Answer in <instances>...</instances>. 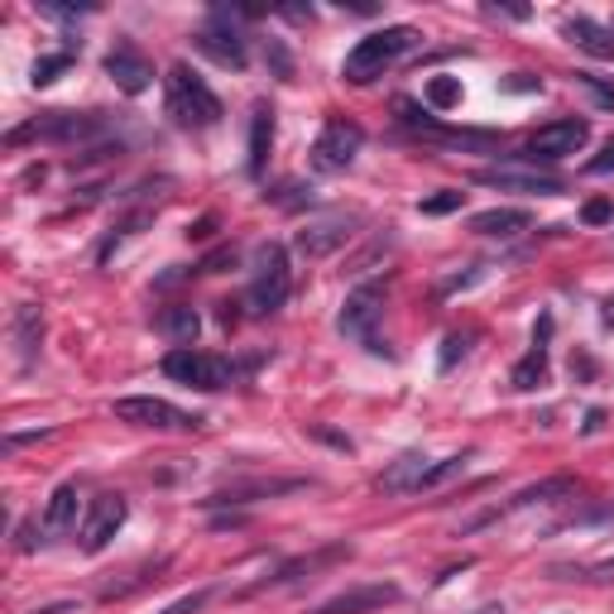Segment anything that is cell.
<instances>
[{"instance_id": "obj_1", "label": "cell", "mask_w": 614, "mask_h": 614, "mask_svg": "<svg viewBox=\"0 0 614 614\" xmlns=\"http://www.w3.org/2000/svg\"><path fill=\"white\" fill-rule=\"evenodd\" d=\"M413 49H417V30H413V24H389V30L366 34L351 53H346L341 77L356 82V87H366V82L384 77V67H394L403 53H413Z\"/></svg>"}, {"instance_id": "obj_2", "label": "cell", "mask_w": 614, "mask_h": 614, "mask_svg": "<svg viewBox=\"0 0 614 614\" xmlns=\"http://www.w3.org/2000/svg\"><path fill=\"white\" fill-rule=\"evenodd\" d=\"M96 135H106V116H96V110H87V116H77V110H44V116L15 125V130L6 135V145L10 149H20V145H87Z\"/></svg>"}, {"instance_id": "obj_3", "label": "cell", "mask_w": 614, "mask_h": 614, "mask_svg": "<svg viewBox=\"0 0 614 614\" xmlns=\"http://www.w3.org/2000/svg\"><path fill=\"white\" fill-rule=\"evenodd\" d=\"M169 116L183 125V130H212L226 110H221V96L207 87L188 63H173L169 67Z\"/></svg>"}, {"instance_id": "obj_4", "label": "cell", "mask_w": 614, "mask_h": 614, "mask_svg": "<svg viewBox=\"0 0 614 614\" xmlns=\"http://www.w3.org/2000/svg\"><path fill=\"white\" fill-rule=\"evenodd\" d=\"M293 293V274H288V250L269 241L255 250V278H250V313L255 317H269L288 303Z\"/></svg>"}, {"instance_id": "obj_5", "label": "cell", "mask_w": 614, "mask_h": 614, "mask_svg": "<svg viewBox=\"0 0 614 614\" xmlns=\"http://www.w3.org/2000/svg\"><path fill=\"white\" fill-rule=\"evenodd\" d=\"M116 423H130V427H154V432H192L202 427L198 413H183L178 403L169 399H154V394H135V399H116L110 403Z\"/></svg>"}, {"instance_id": "obj_6", "label": "cell", "mask_w": 614, "mask_h": 614, "mask_svg": "<svg viewBox=\"0 0 614 614\" xmlns=\"http://www.w3.org/2000/svg\"><path fill=\"white\" fill-rule=\"evenodd\" d=\"M585 139H591V125L567 116V120H552V125H542V130L528 135L523 154H514V159H519V163H538V159L557 163V159H567V154H581Z\"/></svg>"}, {"instance_id": "obj_7", "label": "cell", "mask_w": 614, "mask_h": 614, "mask_svg": "<svg viewBox=\"0 0 614 614\" xmlns=\"http://www.w3.org/2000/svg\"><path fill=\"white\" fill-rule=\"evenodd\" d=\"M163 374L188 389H226L235 380V366L221 356H202V351H192V346H178V351L163 356Z\"/></svg>"}, {"instance_id": "obj_8", "label": "cell", "mask_w": 614, "mask_h": 614, "mask_svg": "<svg viewBox=\"0 0 614 614\" xmlns=\"http://www.w3.org/2000/svg\"><path fill=\"white\" fill-rule=\"evenodd\" d=\"M360 145H366V130L356 120H327L322 135L313 139V169L317 173H346L356 163Z\"/></svg>"}, {"instance_id": "obj_9", "label": "cell", "mask_w": 614, "mask_h": 614, "mask_svg": "<svg viewBox=\"0 0 614 614\" xmlns=\"http://www.w3.org/2000/svg\"><path fill=\"white\" fill-rule=\"evenodd\" d=\"M380 313H384V284H366V288H356L351 298H346L341 317H337L341 337H356V341H366L374 356H384L380 337H374V322H380Z\"/></svg>"}, {"instance_id": "obj_10", "label": "cell", "mask_w": 614, "mask_h": 614, "mask_svg": "<svg viewBox=\"0 0 614 614\" xmlns=\"http://www.w3.org/2000/svg\"><path fill=\"white\" fill-rule=\"evenodd\" d=\"M198 49H202L212 63L235 67V73H241V67L250 63V49H245L241 30L231 24V10H216V15L202 24V30H198Z\"/></svg>"}, {"instance_id": "obj_11", "label": "cell", "mask_w": 614, "mask_h": 614, "mask_svg": "<svg viewBox=\"0 0 614 614\" xmlns=\"http://www.w3.org/2000/svg\"><path fill=\"white\" fill-rule=\"evenodd\" d=\"M476 183H480V188H499V192H523V198H562V178H557V173L519 169V163L480 169V173H476Z\"/></svg>"}, {"instance_id": "obj_12", "label": "cell", "mask_w": 614, "mask_h": 614, "mask_svg": "<svg viewBox=\"0 0 614 614\" xmlns=\"http://www.w3.org/2000/svg\"><path fill=\"white\" fill-rule=\"evenodd\" d=\"M351 231H356L351 212H331V216L307 221V226L293 235V245H298V255H307V260H322V255H331V250H341L346 241H351Z\"/></svg>"}, {"instance_id": "obj_13", "label": "cell", "mask_w": 614, "mask_h": 614, "mask_svg": "<svg viewBox=\"0 0 614 614\" xmlns=\"http://www.w3.org/2000/svg\"><path fill=\"white\" fill-rule=\"evenodd\" d=\"M125 514H130V505H125L120 495H102V499H92V514H87V523H82V552H106L110 548V538L125 528Z\"/></svg>"}, {"instance_id": "obj_14", "label": "cell", "mask_w": 614, "mask_h": 614, "mask_svg": "<svg viewBox=\"0 0 614 614\" xmlns=\"http://www.w3.org/2000/svg\"><path fill=\"white\" fill-rule=\"evenodd\" d=\"M351 557V542H331V548H317V552H307V557H293V562H284L274 571V576H264L260 585H250L245 595H255V591H269V585H293V581H303V576H313V571H322L331 562H346Z\"/></svg>"}, {"instance_id": "obj_15", "label": "cell", "mask_w": 614, "mask_h": 614, "mask_svg": "<svg viewBox=\"0 0 614 614\" xmlns=\"http://www.w3.org/2000/svg\"><path fill=\"white\" fill-rule=\"evenodd\" d=\"M106 77L116 82L125 96H139L154 82V67H149V59L135 44H116V49L106 53Z\"/></svg>"}, {"instance_id": "obj_16", "label": "cell", "mask_w": 614, "mask_h": 614, "mask_svg": "<svg viewBox=\"0 0 614 614\" xmlns=\"http://www.w3.org/2000/svg\"><path fill=\"white\" fill-rule=\"evenodd\" d=\"M399 585H356V591H341V595H331L322 600L313 614H366V610H384V605H399Z\"/></svg>"}, {"instance_id": "obj_17", "label": "cell", "mask_w": 614, "mask_h": 614, "mask_svg": "<svg viewBox=\"0 0 614 614\" xmlns=\"http://www.w3.org/2000/svg\"><path fill=\"white\" fill-rule=\"evenodd\" d=\"M548 337H552V313H542L538 331H533V351H528L509 374V384L519 389V394H528V389H538L542 380H548Z\"/></svg>"}, {"instance_id": "obj_18", "label": "cell", "mask_w": 614, "mask_h": 614, "mask_svg": "<svg viewBox=\"0 0 614 614\" xmlns=\"http://www.w3.org/2000/svg\"><path fill=\"white\" fill-rule=\"evenodd\" d=\"M293 490H307L303 476H288V480H250V485H231V490H216L207 499V509H231V505H255V499H274V495H293Z\"/></svg>"}, {"instance_id": "obj_19", "label": "cell", "mask_w": 614, "mask_h": 614, "mask_svg": "<svg viewBox=\"0 0 614 614\" xmlns=\"http://www.w3.org/2000/svg\"><path fill=\"white\" fill-rule=\"evenodd\" d=\"M567 495H576V480L571 476H552V480H538V485H528V490H519L509 499V505H499L490 514H480L476 523H466V528H480V523H490V519H505V514L514 509H528V505H548V499H567Z\"/></svg>"}, {"instance_id": "obj_20", "label": "cell", "mask_w": 614, "mask_h": 614, "mask_svg": "<svg viewBox=\"0 0 614 614\" xmlns=\"http://www.w3.org/2000/svg\"><path fill=\"white\" fill-rule=\"evenodd\" d=\"M269 149H274V106L269 102H255V116H250V159H245L250 178H264Z\"/></svg>"}, {"instance_id": "obj_21", "label": "cell", "mask_w": 614, "mask_h": 614, "mask_svg": "<svg viewBox=\"0 0 614 614\" xmlns=\"http://www.w3.org/2000/svg\"><path fill=\"white\" fill-rule=\"evenodd\" d=\"M427 466H432V460L423 452H403L394 466L380 476V490H389V495H417V485H423Z\"/></svg>"}, {"instance_id": "obj_22", "label": "cell", "mask_w": 614, "mask_h": 614, "mask_svg": "<svg viewBox=\"0 0 614 614\" xmlns=\"http://www.w3.org/2000/svg\"><path fill=\"white\" fill-rule=\"evenodd\" d=\"M528 226H533V216L519 212V207H490V212L470 216V231H476V235H495V241H509V235H519Z\"/></svg>"}, {"instance_id": "obj_23", "label": "cell", "mask_w": 614, "mask_h": 614, "mask_svg": "<svg viewBox=\"0 0 614 614\" xmlns=\"http://www.w3.org/2000/svg\"><path fill=\"white\" fill-rule=\"evenodd\" d=\"M73 523H77V485L63 480L59 490L49 495V509H44V523L39 528H44V538H63Z\"/></svg>"}, {"instance_id": "obj_24", "label": "cell", "mask_w": 614, "mask_h": 614, "mask_svg": "<svg viewBox=\"0 0 614 614\" xmlns=\"http://www.w3.org/2000/svg\"><path fill=\"white\" fill-rule=\"evenodd\" d=\"M562 30H567L571 44H576L581 53H591V59H614V34L605 30V24H595V20L576 15V20H567Z\"/></svg>"}, {"instance_id": "obj_25", "label": "cell", "mask_w": 614, "mask_h": 614, "mask_svg": "<svg viewBox=\"0 0 614 614\" xmlns=\"http://www.w3.org/2000/svg\"><path fill=\"white\" fill-rule=\"evenodd\" d=\"M39 341H44V317H39L34 303H20L15 307V346H20V360L30 366L39 356Z\"/></svg>"}, {"instance_id": "obj_26", "label": "cell", "mask_w": 614, "mask_h": 614, "mask_svg": "<svg viewBox=\"0 0 614 614\" xmlns=\"http://www.w3.org/2000/svg\"><path fill=\"white\" fill-rule=\"evenodd\" d=\"M159 331L169 341H178V346H192V341H198V331H202V317L192 313V307H163V313H159Z\"/></svg>"}, {"instance_id": "obj_27", "label": "cell", "mask_w": 614, "mask_h": 614, "mask_svg": "<svg viewBox=\"0 0 614 614\" xmlns=\"http://www.w3.org/2000/svg\"><path fill=\"white\" fill-rule=\"evenodd\" d=\"M466 460H470V452H456V456L432 460V466H427V476H423V485H417V495H423V490H437V485H446L452 476H460V470H466Z\"/></svg>"}, {"instance_id": "obj_28", "label": "cell", "mask_w": 614, "mask_h": 614, "mask_svg": "<svg viewBox=\"0 0 614 614\" xmlns=\"http://www.w3.org/2000/svg\"><path fill=\"white\" fill-rule=\"evenodd\" d=\"M67 67H73V49L44 53V59L30 67V82H34V87H49V82H59V73H67Z\"/></svg>"}, {"instance_id": "obj_29", "label": "cell", "mask_w": 614, "mask_h": 614, "mask_svg": "<svg viewBox=\"0 0 614 614\" xmlns=\"http://www.w3.org/2000/svg\"><path fill=\"white\" fill-rule=\"evenodd\" d=\"M423 96H427V106H437V110H452V106L460 102V82H456V77H432Z\"/></svg>"}, {"instance_id": "obj_30", "label": "cell", "mask_w": 614, "mask_h": 614, "mask_svg": "<svg viewBox=\"0 0 614 614\" xmlns=\"http://www.w3.org/2000/svg\"><path fill=\"white\" fill-rule=\"evenodd\" d=\"M460 198H466V192L442 188L437 198H423V202H417V212H423V216H446V212H456V207H460Z\"/></svg>"}, {"instance_id": "obj_31", "label": "cell", "mask_w": 614, "mask_h": 614, "mask_svg": "<svg viewBox=\"0 0 614 614\" xmlns=\"http://www.w3.org/2000/svg\"><path fill=\"white\" fill-rule=\"evenodd\" d=\"M470 341H476V337H470V331H452V337L442 341V370H452L456 360L470 351Z\"/></svg>"}, {"instance_id": "obj_32", "label": "cell", "mask_w": 614, "mask_h": 614, "mask_svg": "<svg viewBox=\"0 0 614 614\" xmlns=\"http://www.w3.org/2000/svg\"><path fill=\"white\" fill-rule=\"evenodd\" d=\"M576 82H581V87H585V92L595 96V106H605V110H614V87H610V82H600V77H591V73H581Z\"/></svg>"}, {"instance_id": "obj_33", "label": "cell", "mask_w": 614, "mask_h": 614, "mask_svg": "<svg viewBox=\"0 0 614 614\" xmlns=\"http://www.w3.org/2000/svg\"><path fill=\"white\" fill-rule=\"evenodd\" d=\"M264 59H269V63H274V73H278V77H284V82L293 77V59H288V49H284V44H278V39H269V49H264Z\"/></svg>"}, {"instance_id": "obj_34", "label": "cell", "mask_w": 614, "mask_h": 614, "mask_svg": "<svg viewBox=\"0 0 614 614\" xmlns=\"http://www.w3.org/2000/svg\"><path fill=\"white\" fill-rule=\"evenodd\" d=\"M207 600H212V591H192V595H183V600H173L169 610H159V614H198Z\"/></svg>"}, {"instance_id": "obj_35", "label": "cell", "mask_w": 614, "mask_h": 614, "mask_svg": "<svg viewBox=\"0 0 614 614\" xmlns=\"http://www.w3.org/2000/svg\"><path fill=\"white\" fill-rule=\"evenodd\" d=\"M269 202H278V207H298L303 202V183H284L278 192H264Z\"/></svg>"}, {"instance_id": "obj_36", "label": "cell", "mask_w": 614, "mask_h": 614, "mask_svg": "<svg viewBox=\"0 0 614 614\" xmlns=\"http://www.w3.org/2000/svg\"><path fill=\"white\" fill-rule=\"evenodd\" d=\"M585 169H591L595 178H605V173H614V139H610V145H605V149H600V154H595V159H591V163H585Z\"/></svg>"}, {"instance_id": "obj_37", "label": "cell", "mask_w": 614, "mask_h": 614, "mask_svg": "<svg viewBox=\"0 0 614 614\" xmlns=\"http://www.w3.org/2000/svg\"><path fill=\"white\" fill-rule=\"evenodd\" d=\"M614 212H610V202H585V212H581V221L585 226H605Z\"/></svg>"}, {"instance_id": "obj_38", "label": "cell", "mask_w": 614, "mask_h": 614, "mask_svg": "<svg viewBox=\"0 0 614 614\" xmlns=\"http://www.w3.org/2000/svg\"><path fill=\"white\" fill-rule=\"evenodd\" d=\"M226 264H235V250H216V255H207V260H202V274H221Z\"/></svg>"}, {"instance_id": "obj_39", "label": "cell", "mask_w": 614, "mask_h": 614, "mask_svg": "<svg viewBox=\"0 0 614 614\" xmlns=\"http://www.w3.org/2000/svg\"><path fill=\"white\" fill-rule=\"evenodd\" d=\"M34 614H77V600H53V605H39Z\"/></svg>"}, {"instance_id": "obj_40", "label": "cell", "mask_w": 614, "mask_h": 614, "mask_svg": "<svg viewBox=\"0 0 614 614\" xmlns=\"http://www.w3.org/2000/svg\"><path fill=\"white\" fill-rule=\"evenodd\" d=\"M605 322H614V298L605 303Z\"/></svg>"}]
</instances>
